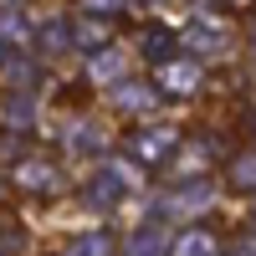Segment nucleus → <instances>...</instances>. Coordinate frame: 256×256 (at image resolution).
<instances>
[{
	"label": "nucleus",
	"mask_w": 256,
	"mask_h": 256,
	"mask_svg": "<svg viewBox=\"0 0 256 256\" xmlns=\"http://www.w3.org/2000/svg\"><path fill=\"white\" fill-rule=\"evenodd\" d=\"M184 138H190L184 123H148V118H144V123H134V128L123 134V154L159 174V169H169V164L180 159Z\"/></svg>",
	"instance_id": "f03ea898"
},
{
	"label": "nucleus",
	"mask_w": 256,
	"mask_h": 256,
	"mask_svg": "<svg viewBox=\"0 0 256 256\" xmlns=\"http://www.w3.org/2000/svg\"><path fill=\"white\" fill-rule=\"evenodd\" d=\"M226 251V230L220 220H195V226H184L174 246H169V256H220Z\"/></svg>",
	"instance_id": "20e7f679"
},
{
	"label": "nucleus",
	"mask_w": 256,
	"mask_h": 256,
	"mask_svg": "<svg viewBox=\"0 0 256 256\" xmlns=\"http://www.w3.org/2000/svg\"><path fill=\"white\" fill-rule=\"evenodd\" d=\"M82 6V16H92V20H102V26H108V20L123 10V0H77Z\"/></svg>",
	"instance_id": "423d86ee"
},
{
	"label": "nucleus",
	"mask_w": 256,
	"mask_h": 256,
	"mask_svg": "<svg viewBox=\"0 0 256 256\" xmlns=\"http://www.w3.org/2000/svg\"><path fill=\"white\" fill-rule=\"evenodd\" d=\"M220 16H230V20H246V16H256V0H210Z\"/></svg>",
	"instance_id": "0eeeda50"
},
{
	"label": "nucleus",
	"mask_w": 256,
	"mask_h": 256,
	"mask_svg": "<svg viewBox=\"0 0 256 256\" xmlns=\"http://www.w3.org/2000/svg\"><path fill=\"white\" fill-rule=\"evenodd\" d=\"M220 180H226V190H230V195H256V144L236 148V154H226Z\"/></svg>",
	"instance_id": "39448f33"
},
{
	"label": "nucleus",
	"mask_w": 256,
	"mask_h": 256,
	"mask_svg": "<svg viewBox=\"0 0 256 256\" xmlns=\"http://www.w3.org/2000/svg\"><path fill=\"white\" fill-rule=\"evenodd\" d=\"M148 92H154L159 102H190V98L205 92V67L195 56L174 52V56H164V62L148 67Z\"/></svg>",
	"instance_id": "7ed1b4c3"
},
{
	"label": "nucleus",
	"mask_w": 256,
	"mask_h": 256,
	"mask_svg": "<svg viewBox=\"0 0 256 256\" xmlns=\"http://www.w3.org/2000/svg\"><path fill=\"white\" fill-rule=\"evenodd\" d=\"M6 190L16 200H56L67 190V164H62L56 148L46 144H31L6 164Z\"/></svg>",
	"instance_id": "f257e3e1"
}]
</instances>
